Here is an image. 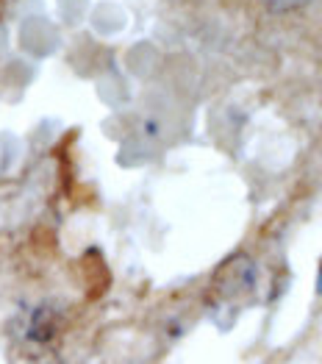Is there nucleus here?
Here are the masks:
<instances>
[{
    "instance_id": "1",
    "label": "nucleus",
    "mask_w": 322,
    "mask_h": 364,
    "mask_svg": "<svg viewBox=\"0 0 322 364\" xmlns=\"http://www.w3.org/2000/svg\"><path fill=\"white\" fill-rule=\"evenodd\" d=\"M317 292L322 295V267H320V273H317Z\"/></svg>"
}]
</instances>
